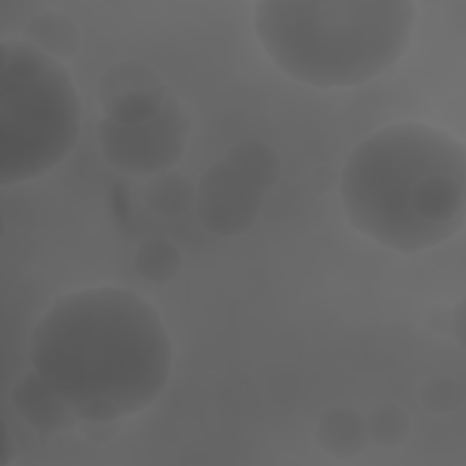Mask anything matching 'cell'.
Listing matches in <instances>:
<instances>
[{
	"mask_svg": "<svg viewBox=\"0 0 466 466\" xmlns=\"http://www.w3.org/2000/svg\"><path fill=\"white\" fill-rule=\"evenodd\" d=\"M464 299H459L450 311V331L459 346H464Z\"/></svg>",
	"mask_w": 466,
	"mask_h": 466,
	"instance_id": "17",
	"label": "cell"
},
{
	"mask_svg": "<svg viewBox=\"0 0 466 466\" xmlns=\"http://www.w3.org/2000/svg\"><path fill=\"white\" fill-rule=\"evenodd\" d=\"M191 118L173 95L149 120L118 124L107 116L98 122L96 142L104 160L118 171L157 175L175 166L189 140Z\"/></svg>",
	"mask_w": 466,
	"mask_h": 466,
	"instance_id": "5",
	"label": "cell"
},
{
	"mask_svg": "<svg viewBox=\"0 0 466 466\" xmlns=\"http://www.w3.org/2000/svg\"><path fill=\"white\" fill-rule=\"evenodd\" d=\"M182 253L178 248L160 237L142 240L133 253V266L140 279L151 284H166L178 277L182 269Z\"/></svg>",
	"mask_w": 466,
	"mask_h": 466,
	"instance_id": "13",
	"label": "cell"
},
{
	"mask_svg": "<svg viewBox=\"0 0 466 466\" xmlns=\"http://www.w3.org/2000/svg\"><path fill=\"white\" fill-rule=\"evenodd\" d=\"M82 131V104L64 62L25 40L0 60V186L38 178L64 162Z\"/></svg>",
	"mask_w": 466,
	"mask_h": 466,
	"instance_id": "4",
	"label": "cell"
},
{
	"mask_svg": "<svg viewBox=\"0 0 466 466\" xmlns=\"http://www.w3.org/2000/svg\"><path fill=\"white\" fill-rule=\"evenodd\" d=\"M197 186L182 173L162 171L149 178L144 202L160 218H177L195 208Z\"/></svg>",
	"mask_w": 466,
	"mask_h": 466,
	"instance_id": "10",
	"label": "cell"
},
{
	"mask_svg": "<svg viewBox=\"0 0 466 466\" xmlns=\"http://www.w3.org/2000/svg\"><path fill=\"white\" fill-rule=\"evenodd\" d=\"M224 158L258 184L264 191H269L280 177V160L271 146L258 138H246L233 144Z\"/></svg>",
	"mask_w": 466,
	"mask_h": 466,
	"instance_id": "11",
	"label": "cell"
},
{
	"mask_svg": "<svg viewBox=\"0 0 466 466\" xmlns=\"http://www.w3.org/2000/svg\"><path fill=\"white\" fill-rule=\"evenodd\" d=\"M315 442L329 457L351 459L368 446L364 415L350 406L328 410L315 426Z\"/></svg>",
	"mask_w": 466,
	"mask_h": 466,
	"instance_id": "8",
	"label": "cell"
},
{
	"mask_svg": "<svg viewBox=\"0 0 466 466\" xmlns=\"http://www.w3.org/2000/svg\"><path fill=\"white\" fill-rule=\"evenodd\" d=\"M29 362L80 420L111 422L162 395L173 344L146 299L118 286H93L62 295L38 319Z\"/></svg>",
	"mask_w": 466,
	"mask_h": 466,
	"instance_id": "1",
	"label": "cell"
},
{
	"mask_svg": "<svg viewBox=\"0 0 466 466\" xmlns=\"http://www.w3.org/2000/svg\"><path fill=\"white\" fill-rule=\"evenodd\" d=\"M167 96L169 91L166 86L131 91L104 104V116L118 124H138L153 118L162 109Z\"/></svg>",
	"mask_w": 466,
	"mask_h": 466,
	"instance_id": "14",
	"label": "cell"
},
{
	"mask_svg": "<svg viewBox=\"0 0 466 466\" xmlns=\"http://www.w3.org/2000/svg\"><path fill=\"white\" fill-rule=\"evenodd\" d=\"M339 195L348 222L373 242L406 255L431 249L464 228V144L430 124H390L348 155Z\"/></svg>",
	"mask_w": 466,
	"mask_h": 466,
	"instance_id": "2",
	"label": "cell"
},
{
	"mask_svg": "<svg viewBox=\"0 0 466 466\" xmlns=\"http://www.w3.org/2000/svg\"><path fill=\"white\" fill-rule=\"evenodd\" d=\"M417 20L410 0H262L253 31L271 62L289 78L320 87L366 84L406 53Z\"/></svg>",
	"mask_w": 466,
	"mask_h": 466,
	"instance_id": "3",
	"label": "cell"
},
{
	"mask_svg": "<svg viewBox=\"0 0 466 466\" xmlns=\"http://www.w3.org/2000/svg\"><path fill=\"white\" fill-rule=\"evenodd\" d=\"M162 78L160 75L142 60L127 58L109 66L96 82V98L100 106L107 104L109 100L122 96L131 91L147 89V87H160Z\"/></svg>",
	"mask_w": 466,
	"mask_h": 466,
	"instance_id": "12",
	"label": "cell"
},
{
	"mask_svg": "<svg viewBox=\"0 0 466 466\" xmlns=\"http://www.w3.org/2000/svg\"><path fill=\"white\" fill-rule=\"evenodd\" d=\"M11 404L20 419L38 431H66L75 428L78 420L73 408L35 370L15 382Z\"/></svg>",
	"mask_w": 466,
	"mask_h": 466,
	"instance_id": "7",
	"label": "cell"
},
{
	"mask_svg": "<svg viewBox=\"0 0 466 466\" xmlns=\"http://www.w3.org/2000/svg\"><path fill=\"white\" fill-rule=\"evenodd\" d=\"M419 402L424 411L433 415H446L462 404V388L457 380L437 375L428 379L419 391Z\"/></svg>",
	"mask_w": 466,
	"mask_h": 466,
	"instance_id": "16",
	"label": "cell"
},
{
	"mask_svg": "<svg viewBox=\"0 0 466 466\" xmlns=\"http://www.w3.org/2000/svg\"><path fill=\"white\" fill-rule=\"evenodd\" d=\"M368 441L380 448H397L410 435V417L406 410L395 402H384L371 408L364 415Z\"/></svg>",
	"mask_w": 466,
	"mask_h": 466,
	"instance_id": "15",
	"label": "cell"
},
{
	"mask_svg": "<svg viewBox=\"0 0 466 466\" xmlns=\"http://www.w3.org/2000/svg\"><path fill=\"white\" fill-rule=\"evenodd\" d=\"M16 451H15V444L11 442V435L9 430L4 428V444H2V457H0V466H7L13 459H15Z\"/></svg>",
	"mask_w": 466,
	"mask_h": 466,
	"instance_id": "18",
	"label": "cell"
},
{
	"mask_svg": "<svg viewBox=\"0 0 466 466\" xmlns=\"http://www.w3.org/2000/svg\"><path fill=\"white\" fill-rule=\"evenodd\" d=\"M266 193L222 157L197 182V217L213 235H242L255 224Z\"/></svg>",
	"mask_w": 466,
	"mask_h": 466,
	"instance_id": "6",
	"label": "cell"
},
{
	"mask_svg": "<svg viewBox=\"0 0 466 466\" xmlns=\"http://www.w3.org/2000/svg\"><path fill=\"white\" fill-rule=\"evenodd\" d=\"M24 40L42 53L64 62L78 53L82 33L69 15L49 9L29 18L24 29Z\"/></svg>",
	"mask_w": 466,
	"mask_h": 466,
	"instance_id": "9",
	"label": "cell"
}]
</instances>
